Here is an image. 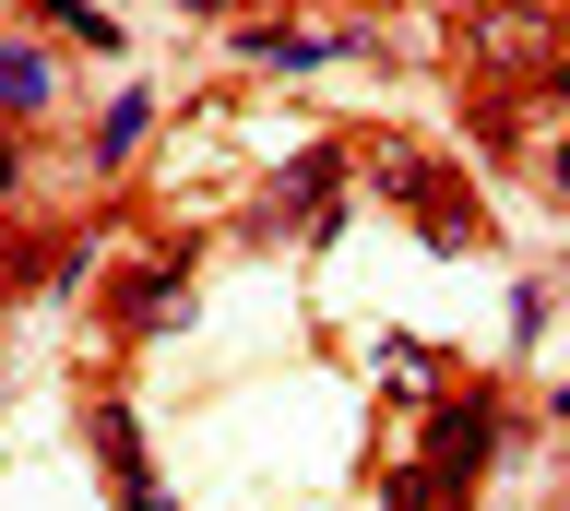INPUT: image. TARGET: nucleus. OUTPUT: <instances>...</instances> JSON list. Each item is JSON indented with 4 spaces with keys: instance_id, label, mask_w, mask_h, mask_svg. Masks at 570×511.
I'll use <instances>...</instances> for the list:
<instances>
[{
    "instance_id": "f257e3e1",
    "label": "nucleus",
    "mask_w": 570,
    "mask_h": 511,
    "mask_svg": "<svg viewBox=\"0 0 570 511\" xmlns=\"http://www.w3.org/2000/svg\"><path fill=\"white\" fill-rule=\"evenodd\" d=\"M499 440H511V404L488 393V381H475V393H440V416H428V488H440V511H463L475 500V475L499 464Z\"/></svg>"
},
{
    "instance_id": "f03ea898",
    "label": "nucleus",
    "mask_w": 570,
    "mask_h": 511,
    "mask_svg": "<svg viewBox=\"0 0 570 511\" xmlns=\"http://www.w3.org/2000/svg\"><path fill=\"white\" fill-rule=\"evenodd\" d=\"M452 48L475 60V72H499V60H534V72H559V12H463Z\"/></svg>"
},
{
    "instance_id": "7ed1b4c3",
    "label": "nucleus",
    "mask_w": 570,
    "mask_h": 511,
    "mask_svg": "<svg viewBox=\"0 0 570 511\" xmlns=\"http://www.w3.org/2000/svg\"><path fill=\"white\" fill-rule=\"evenodd\" d=\"M238 48L262 60V72H309V60H368V24H238Z\"/></svg>"
},
{
    "instance_id": "20e7f679",
    "label": "nucleus",
    "mask_w": 570,
    "mask_h": 511,
    "mask_svg": "<svg viewBox=\"0 0 570 511\" xmlns=\"http://www.w3.org/2000/svg\"><path fill=\"white\" fill-rule=\"evenodd\" d=\"M48 108H60V48L0 37V119H48Z\"/></svg>"
},
{
    "instance_id": "39448f33",
    "label": "nucleus",
    "mask_w": 570,
    "mask_h": 511,
    "mask_svg": "<svg viewBox=\"0 0 570 511\" xmlns=\"http://www.w3.org/2000/svg\"><path fill=\"white\" fill-rule=\"evenodd\" d=\"M178 297H190V250H155V262L131 274V297H119V322H131V333H155Z\"/></svg>"
},
{
    "instance_id": "423d86ee",
    "label": "nucleus",
    "mask_w": 570,
    "mask_h": 511,
    "mask_svg": "<svg viewBox=\"0 0 570 511\" xmlns=\"http://www.w3.org/2000/svg\"><path fill=\"white\" fill-rule=\"evenodd\" d=\"M36 24H48V37H71V48H96V60H119V12H96V0H36Z\"/></svg>"
},
{
    "instance_id": "0eeeda50",
    "label": "nucleus",
    "mask_w": 570,
    "mask_h": 511,
    "mask_svg": "<svg viewBox=\"0 0 570 511\" xmlns=\"http://www.w3.org/2000/svg\"><path fill=\"white\" fill-rule=\"evenodd\" d=\"M142 131H155V96H142V83H119V108L96 119V167H131Z\"/></svg>"
},
{
    "instance_id": "6e6552de",
    "label": "nucleus",
    "mask_w": 570,
    "mask_h": 511,
    "mask_svg": "<svg viewBox=\"0 0 570 511\" xmlns=\"http://www.w3.org/2000/svg\"><path fill=\"white\" fill-rule=\"evenodd\" d=\"M96 464L119 475V488H142V429H131V404L96 393Z\"/></svg>"
},
{
    "instance_id": "1a4fd4ad",
    "label": "nucleus",
    "mask_w": 570,
    "mask_h": 511,
    "mask_svg": "<svg viewBox=\"0 0 570 511\" xmlns=\"http://www.w3.org/2000/svg\"><path fill=\"white\" fill-rule=\"evenodd\" d=\"M381 190H416V155H381ZM428 226H440V238H463L475 215H463L452 190H428Z\"/></svg>"
},
{
    "instance_id": "9d476101",
    "label": "nucleus",
    "mask_w": 570,
    "mask_h": 511,
    "mask_svg": "<svg viewBox=\"0 0 570 511\" xmlns=\"http://www.w3.org/2000/svg\"><path fill=\"white\" fill-rule=\"evenodd\" d=\"M381 511H440V488H428V464H392V475H381Z\"/></svg>"
},
{
    "instance_id": "9b49d317",
    "label": "nucleus",
    "mask_w": 570,
    "mask_h": 511,
    "mask_svg": "<svg viewBox=\"0 0 570 511\" xmlns=\"http://www.w3.org/2000/svg\"><path fill=\"white\" fill-rule=\"evenodd\" d=\"M0 203H24V144H12V119H0Z\"/></svg>"
},
{
    "instance_id": "f8f14e48",
    "label": "nucleus",
    "mask_w": 570,
    "mask_h": 511,
    "mask_svg": "<svg viewBox=\"0 0 570 511\" xmlns=\"http://www.w3.org/2000/svg\"><path fill=\"white\" fill-rule=\"evenodd\" d=\"M119 511H178V500L155 488V475H142V488H119Z\"/></svg>"
},
{
    "instance_id": "ddd939ff",
    "label": "nucleus",
    "mask_w": 570,
    "mask_h": 511,
    "mask_svg": "<svg viewBox=\"0 0 570 511\" xmlns=\"http://www.w3.org/2000/svg\"><path fill=\"white\" fill-rule=\"evenodd\" d=\"M547 179H559V190H570V144H559V155H547Z\"/></svg>"
},
{
    "instance_id": "4468645a",
    "label": "nucleus",
    "mask_w": 570,
    "mask_h": 511,
    "mask_svg": "<svg viewBox=\"0 0 570 511\" xmlns=\"http://www.w3.org/2000/svg\"><path fill=\"white\" fill-rule=\"evenodd\" d=\"M547 416H559V429H570V381H559V393H547Z\"/></svg>"
},
{
    "instance_id": "2eb2a0df",
    "label": "nucleus",
    "mask_w": 570,
    "mask_h": 511,
    "mask_svg": "<svg viewBox=\"0 0 570 511\" xmlns=\"http://www.w3.org/2000/svg\"><path fill=\"white\" fill-rule=\"evenodd\" d=\"M178 12H238V0H178Z\"/></svg>"
},
{
    "instance_id": "dca6fc26",
    "label": "nucleus",
    "mask_w": 570,
    "mask_h": 511,
    "mask_svg": "<svg viewBox=\"0 0 570 511\" xmlns=\"http://www.w3.org/2000/svg\"><path fill=\"white\" fill-rule=\"evenodd\" d=\"M559 511H570V500H559Z\"/></svg>"
}]
</instances>
